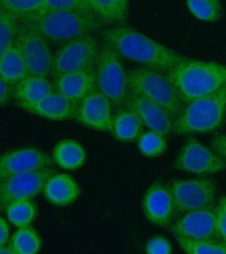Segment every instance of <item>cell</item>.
<instances>
[{
	"mask_svg": "<svg viewBox=\"0 0 226 254\" xmlns=\"http://www.w3.org/2000/svg\"><path fill=\"white\" fill-rule=\"evenodd\" d=\"M104 43L110 45L121 58L167 73L172 67L185 59L155 40L127 26H112L102 30Z\"/></svg>",
	"mask_w": 226,
	"mask_h": 254,
	"instance_id": "obj_1",
	"label": "cell"
},
{
	"mask_svg": "<svg viewBox=\"0 0 226 254\" xmlns=\"http://www.w3.org/2000/svg\"><path fill=\"white\" fill-rule=\"evenodd\" d=\"M166 74L184 104L226 86V66L217 62L185 58Z\"/></svg>",
	"mask_w": 226,
	"mask_h": 254,
	"instance_id": "obj_2",
	"label": "cell"
},
{
	"mask_svg": "<svg viewBox=\"0 0 226 254\" xmlns=\"http://www.w3.org/2000/svg\"><path fill=\"white\" fill-rule=\"evenodd\" d=\"M20 23L39 31L48 43L61 45L92 35L103 26L93 13L79 10H48Z\"/></svg>",
	"mask_w": 226,
	"mask_h": 254,
	"instance_id": "obj_3",
	"label": "cell"
},
{
	"mask_svg": "<svg viewBox=\"0 0 226 254\" xmlns=\"http://www.w3.org/2000/svg\"><path fill=\"white\" fill-rule=\"evenodd\" d=\"M226 120V86L184 104L174 118V133L203 134L216 131Z\"/></svg>",
	"mask_w": 226,
	"mask_h": 254,
	"instance_id": "obj_4",
	"label": "cell"
},
{
	"mask_svg": "<svg viewBox=\"0 0 226 254\" xmlns=\"http://www.w3.org/2000/svg\"><path fill=\"white\" fill-rule=\"evenodd\" d=\"M128 91L157 103L175 118L184 107L167 74L152 68L141 67L127 72Z\"/></svg>",
	"mask_w": 226,
	"mask_h": 254,
	"instance_id": "obj_5",
	"label": "cell"
},
{
	"mask_svg": "<svg viewBox=\"0 0 226 254\" xmlns=\"http://www.w3.org/2000/svg\"><path fill=\"white\" fill-rule=\"evenodd\" d=\"M94 72L96 90L111 101L114 110L124 109L128 94L127 72L124 70L121 57L104 42L101 43Z\"/></svg>",
	"mask_w": 226,
	"mask_h": 254,
	"instance_id": "obj_6",
	"label": "cell"
},
{
	"mask_svg": "<svg viewBox=\"0 0 226 254\" xmlns=\"http://www.w3.org/2000/svg\"><path fill=\"white\" fill-rule=\"evenodd\" d=\"M101 43L93 35L83 36L63 44L53 56L51 75L94 69Z\"/></svg>",
	"mask_w": 226,
	"mask_h": 254,
	"instance_id": "obj_7",
	"label": "cell"
},
{
	"mask_svg": "<svg viewBox=\"0 0 226 254\" xmlns=\"http://www.w3.org/2000/svg\"><path fill=\"white\" fill-rule=\"evenodd\" d=\"M169 187L180 213L211 208L216 204L217 188L210 178L177 179Z\"/></svg>",
	"mask_w": 226,
	"mask_h": 254,
	"instance_id": "obj_8",
	"label": "cell"
},
{
	"mask_svg": "<svg viewBox=\"0 0 226 254\" xmlns=\"http://www.w3.org/2000/svg\"><path fill=\"white\" fill-rule=\"evenodd\" d=\"M175 169L182 172L211 175L226 169V162L215 151L195 137H189L179 150L174 163Z\"/></svg>",
	"mask_w": 226,
	"mask_h": 254,
	"instance_id": "obj_9",
	"label": "cell"
},
{
	"mask_svg": "<svg viewBox=\"0 0 226 254\" xmlns=\"http://www.w3.org/2000/svg\"><path fill=\"white\" fill-rule=\"evenodd\" d=\"M22 54L29 74L47 76L51 74L53 56L48 41L32 27L20 23L16 41Z\"/></svg>",
	"mask_w": 226,
	"mask_h": 254,
	"instance_id": "obj_10",
	"label": "cell"
},
{
	"mask_svg": "<svg viewBox=\"0 0 226 254\" xmlns=\"http://www.w3.org/2000/svg\"><path fill=\"white\" fill-rule=\"evenodd\" d=\"M57 172L52 168L19 173L0 179V204H6L18 199H32L43 193L49 178Z\"/></svg>",
	"mask_w": 226,
	"mask_h": 254,
	"instance_id": "obj_11",
	"label": "cell"
},
{
	"mask_svg": "<svg viewBox=\"0 0 226 254\" xmlns=\"http://www.w3.org/2000/svg\"><path fill=\"white\" fill-rule=\"evenodd\" d=\"M53 164V157L38 148L23 147L10 149L0 156V179L19 173L50 168Z\"/></svg>",
	"mask_w": 226,
	"mask_h": 254,
	"instance_id": "obj_12",
	"label": "cell"
},
{
	"mask_svg": "<svg viewBox=\"0 0 226 254\" xmlns=\"http://www.w3.org/2000/svg\"><path fill=\"white\" fill-rule=\"evenodd\" d=\"M171 229L175 237L194 240H221L217 226L216 211L213 207L185 213Z\"/></svg>",
	"mask_w": 226,
	"mask_h": 254,
	"instance_id": "obj_13",
	"label": "cell"
},
{
	"mask_svg": "<svg viewBox=\"0 0 226 254\" xmlns=\"http://www.w3.org/2000/svg\"><path fill=\"white\" fill-rule=\"evenodd\" d=\"M142 207L150 223L160 227L168 226L177 211L170 187L161 183H153L146 190Z\"/></svg>",
	"mask_w": 226,
	"mask_h": 254,
	"instance_id": "obj_14",
	"label": "cell"
},
{
	"mask_svg": "<svg viewBox=\"0 0 226 254\" xmlns=\"http://www.w3.org/2000/svg\"><path fill=\"white\" fill-rule=\"evenodd\" d=\"M124 108L134 111L148 129L165 136L174 132V119L170 114L150 99L128 91Z\"/></svg>",
	"mask_w": 226,
	"mask_h": 254,
	"instance_id": "obj_15",
	"label": "cell"
},
{
	"mask_svg": "<svg viewBox=\"0 0 226 254\" xmlns=\"http://www.w3.org/2000/svg\"><path fill=\"white\" fill-rule=\"evenodd\" d=\"M113 110L111 101L99 91L95 90L78 103L74 119L92 129L111 131Z\"/></svg>",
	"mask_w": 226,
	"mask_h": 254,
	"instance_id": "obj_16",
	"label": "cell"
},
{
	"mask_svg": "<svg viewBox=\"0 0 226 254\" xmlns=\"http://www.w3.org/2000/svg\"><path fill=\"white\" fill-rule=\"evenodd\" d=\"M55 90L79 103L96 90L94 69L61 74L53 77Z\"/></svg>",
	"mask_w": 226,
	"mask_h": 254,
	"instance_id": "obj_17",
	"label": "cell"
},
{
	"mask_svg": "<svg viewBox=\"0 0 226 254\" xmlns=\"http://www.w3.org/2000/svg\"><path fill=\"white\" fill-rule=\"evenodd\" d=\"M55 86L47 76L29 75L14 86V99L18 107L29 111L38 102L55 92Z\"/></svg>",
	"mask_w": 226,
	"mask_h": 254,
	"instance_id": "obj_18",
	"label": "cell"
},
{
	"mask_svg": "<svg viewBox=\"0 0 226 254\" xmlns=\"http://www.w3.org/2000/svg\"><path fill=\"white\" fill-rule=\"evenodd\" d=\"M78 103L55 91L38 102L28 112L51 121H66L75 118Z\"/></svg>",
	"mask_w": 226,
	"mask_h": 254,
	"instance_id": "obj_19",
	"label": "cell"
},
{
	"mask_svg": "<svg viewBox=\"0 0 226 254\" xmlns=\"http://www.w3.org/2000/svg\"><path fill=\"white\" fill-rule=\"evenodd\" d=\"M81 189L74 179L64 173H56L47 182L43 194L49 203L56 206H68L79 197Z\"/></svg>",
	"mask_w": 226,
	"mask_h": 254,
	"instance_id": "obj_20",
	"label": "cell"
},
{
	"mask_svg": "<svg viewBox=\"0 0 226 254\" xmlns=\"http://www.w3.org/2000/svg\"><path fill=\"white\" fill-rule=\"evenodd\" d=\"M84 2L102 25H120L127 19L129 0H84Z\"/></svg>",
	"mask_w": 226,
	"mask_h": 254,
	"instance_id": "obj_21",
	"label": "cell"
},
{
	"mask_svg": "<svg viewBox=\"0 0 226 254\" xmlns=\"http://www.w3.org/2000/svg\"><path fill=\"white\" fill-rule=\"evenodd\" d=\"M144 124L139 116L126 108L117 111L113 116L111 132L115 139L124 143L137 141L143 132Z\"/></svg>",
	"mask_w": 226,
	"mask_h": 254,
	"instance_id": "obj_22",
	"label": "cell"
},
{
	"mask_svg": "<svg viewBox=\"0 0 226 254\" xmlns=\"http://www.w3.org/2000/svg\"><path fill=\"white\" fill-rule=\"evenodd\" d=\"M28 75L26 63L15 42L3 54H0V78L15 86Z\"/></svg>",
	"mask_w": 226,
	"mask_h": 254,
	"instance_id": "obj_23",
	"label": "cell"
},
{
	"mask_svg": "<svg viewBox=\"0 0 226 254\" xmlns=\"http://www.w3.org/2000/svg\"><path fill=\"white\" fill-rule=\"evenodd\" d=\"M52 157L55 163L65 170H77L85 163L83 147L75 140L65 139L53 148Z\"/></svg>",
	"mask_w": 226,
	"mask_h": 254,
	"instance_id": "obj_24",
	"label": "cell"
},
{
	"mask_svg": "<svg viewBox=\"0 0 226 254\" xmlns=\"http://www.w3.org/2000/svg\"><path fill=\"white\" fill-rule=\"evenodd\" d=\"M2 210H4L9 223L17 228L30 226L38 214L37 204L31 199L14 200L6 204Z\"/></svg>",
	"mask_w": 226,
	"mask_h": 254,
	"instance_id": "obj_25",
	"label": "cell"
},
{
	"mask_svg": "<svg viewBox=\"0 0 226 254\" xmlns=\"http://www.w3.org/2000/svg\"><path fill=\"white\" fill-rule=\"evenodd\" d=\"M14 254H36L41 250L42 240L30 226L18 228L9 240Z\"/></svg>",
	"mask_w": 226,
	"mask_h": 254,
	"instance_id": "obj_26",
	"label": "cell"
},
{
	"mask_svg": "<svg viewBox=\"0 0 226 254\" xmlns=\"http://www.w3.org/2000/svg\"><path fill=\"white\" fill-rule=\"evenodd\" d=\"M0 9L23 22L44 12V0H0Z\"/></svg>",
	"mask_w": 226,
	"mask_h": 254,
	"instance_id": "obj_27",
	"label": "cell"
},
{
	"mask_svg": "<svg viewBox=\"0 0 226 254\" xmlns=\"http://www.w3.org/2000/svg\"><path fill=\"white\" fill-rule=\"evenodd\" d=\"M178 245L189 254H226V242L223 240H194L175 237Z\"/></svg>",
	"mask_w": 226,
	"mask_h": 254,
	"instance_id": "obj_28",
	"label": "cell"
},
{
	"mask_svg": "<svg viewBox=\"0 0 226 254\" xmlns=\"http://www.w3.org/2000/svg\"><path fill=\"white\" fill-rule=\"evenodd\" d=\"M186 5L194 17L204 22H217L222 16L220 0H186Z\"/></svg>",
	"mask_w": 226,
	"mask_h": 254,
	"instance_id": "obj_29",
	"label": "cell"
},
{
	"mask_svg": "<svg viewBox=\"0 0 226 254\" xmlns=\"http://www.w3.org/2000/svg\"><path fill=\"white\" fill-rule=\"evenodd\" d=\"M164 134L157 131L150 130L143 131L139 136L138 149L144 156L154 158L163 155L168 149V143Z\"/></svg>",
	"mask_w": 226,
	"mask_h": 254,
	"instance_id": "obj_30",
	"label": "cell"
},
{
	"mask_svg": "<svg viewBox=\"0 0 226 254\" xmlns=\"http://www.w3.org/2000/svg\"><path fill=\"white\" fill-rule=\"evenodd\" d=\"M20 21L12 14L0 9V54H3L17 41Z\"/></svg>",
	"mask_w": 226,
	"mask_h": 254,
	"instance_id": "obj_31",
	"label": "cell"
},
{
	"mask_svg": "<svg viewBox=\"0 0 226 254\" xmlns=\"http://www.w3.org/2000/svg\"><path fill=\"white\" fill-rule=\"evenodd\" d=\"M48 10H79V12H90L84 0H44V12H48Z\"/></svg>",
	"mask_w": 226,
	"mask_h": 254,
	"instance_id": "obj_32",
	"label": "cell"
},
{
	"mask_svg": "<svg viewBox=\"0 0 226 254\" xmlns=\"http://www.w3.org/2000/svg\"><path fill=\"white\" fill-rule=\"evenodd\" d=\"M145 252L148 254H171L173 248L167 238L157 236L148 240Z\"/></svg>",
	"mask_w": 226,
	"mask_h": 254,
	"instance_id": "obj_33",
	"label": "cell"
},
{
	"mask_svg": "<svg viewBox=\"0 0 226 254\" xmlns=\"http://www.w3.org/2000/svg\"><path fill=\"white\" fill-rule=\"evenodd\" d=\"M220 239L226 242V196L221 197L215 207Z\"/></svg>",
	"mask_w": 226,
	"mask_h": 254,
	"instance_id": "obj_34",
	"label": "cell"
},
{
	"mask_svg": "<svg viewBox=\"0 0 226 254\" xmlns=\"http://www.w3.org/2000/svg\"><path fill=\"white\" fill-rule=\"evenodd\" d=\"M12 98H14V84L0 78V107H5Z\"/></svg>",
	"mask_w": 226,
	"mask_h": 254,
	"instance_id": "obj_35",
	"label": "cell"
},
{
	"mask_svg": "<svg viewBox=\"0 0 226 254\" xmlns=\"http://www.w3.org/2000/svg\"><path fill=\"white\" fill-rule=\"evenodd\" d=\"M212 148L226 162V135H217L212 140Z\"/></svg>",
	"mask_w": 226,
	"mask_h": 254,
	"instance_id": "obj_36",
	"label": "cell"
},
{
	"mask_svg": "<svg viewBox=\"0 0 226 254\" xmlns=\"http://www.w3.org/2000/svg\"><path fill=\"white\" fill-rule=\"evenodd\" d=\"M6 220L4 217L0 218V246L6 245L9 239V226Z\"/></svg>",
	"mask_w": 226,
	"mask_h": 254,
	"instance_id": "obj_37",
	"label": "cell"
},
{
	"mask_svg": "<svg viewBox=\"0 0 226 254\" xmlns=\"http://www.w3.org/2000/svg\"><path fill=\"white\" fill-rule=\"evenodd\" d=\"M0 253L1 254H14L12 247L9 245H4V246H0Z\"/></svg>",
	"mask_w": 226,
	"mask_h": 254,
	"instance_id": "obj_38",
	"label": "cell"
}]
</instances>
